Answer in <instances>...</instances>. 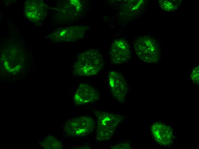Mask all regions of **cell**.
Masks as SVG:
<instances>
[{
    "label": "cell",
    "mask_w": 199,
    "mask_h": 149,
    "mask_svg": "<svg viewBox=\"0 0 199 149\" xmlns=\"http://www.w3.org/2000/svg\"><path fill=\"white\" fill-rule=\"evenodd\" d=\"M103 65L101 53L96 50L91 49L79 55L73 67L75 74L79 76H91L97 74Z\"/></svg>",
    "instance_id": "obj_1"
},
{
    "label": "cell",
    "mask_w": 199,
    "mask_h": 149,
    "mask_svg": "<svg viewBox=\"0 0 199 149\" xmlns=\"http://www.w3.org/2000/svg\"><path fill=\"white\" fill-rule=\"evenodd\" d=\"M134 47L139 58L146 62L156 63L159 60L161 56L160 44L149 36L138 37L134 42Z\"/></svg>",
    "instance_id": "obj_2"
},
{
    "label": "cell",
    "mask_w": 199,
    "mask_h": 149,
    "mask_svg": "<svg viewBox=\"0 0 199 149\" xmlns=\"http://www.w3.org/2000/svg\"><path fill=\"white\" fill-rule=\"evenodd\" d=\"M97 121L96 138L99 141L109 140L123 117L122 116L109 112L96 111Z\"/></svg>",
    "instance_id": "obj_3"
},
{
    "label": "cell",
    "mask_w": 199,
    "mask_h": 149,
    "mask_svg": "<svg viewBox=\"0 0 199 149\" xmlns=\"http://www.w3.org/2000/svg\"><path fill=\"white\" fill-rule=\"evenodd\" d=\"M94 126V121L91 117L81 116L68 120L64 125L63 130L69 136H81L91 133Z\"/></svg>",
    "instance_id": "obj_4"
},
{
    "label": "cell",
    "mask_w": 199,
    "mask_h": 149,
    "mask_svg": "<svg viewBox=\"0 0 199 149\" xmlns=\"http://www.w3.org/2000/svg\"><path fill=\"white\" fill-rule=\"evenodd\" d=\"M110 89L113 96L118 101L123 103L127 96L128 86L124 77L115 71L110 72L108 75Z\"/></svg>",
    "instance_id": "obj_5"
},
{
    "label": "cell",
    "mask_w": 199,
    "mask_h": 149,
    "mask_svg": "<svg viewBox=\"0 0 199 149\" xmlns=\"http://www.w3.org/2000/svg\"><path fill=\"white\" fill-rule=\"evenodd\" d=\"M110 56L114 64H121L128 62L131 59V52L127 42L122 39L114 40L111 46Z\"/></svg>",
    "instance_id": "obj_6"
},
{
    "label": "cell",
    "mask_w": 199,
    "mask_h": 149,
    "mask_svg": "<svg viewBox=\"0 0 199 149\" xmlns=\"http://www.w3.org/2000/svg\"><path fill=\"white\" fill-rule=\"evenodd\" d=\"M100 95L97 91L89 85L82 84L79 86L74 96V101L77 105L89 103L97 101Z\"/></svg>",
    "instance_id": "obj_7"
},
{
    "label": "cell",
    "mask_w": 199,
    "mask_h": 149,
    "mask_svg": "<svg viewBox=\"0 0 199 149\" xmlns=\"http://www.w3.org/2000/svg\"><path fill=\"white\" fill-rule=\"evenodd\" d=\"M151 131L155 141L162 146H169L173 141V134L172 129L162 123H153L151 127Z\"/></svg>",
    "instance_id": "obj_8"
},
{
    "label": "cell",
    "mask_w": 199,
    "mask_h": 149,
    "mask_svg": "<svg viewBox=\"0 0 199 149\" xmlns=\"http://www.w3.org/2000/svg\"><path fill=\"white\" fill-rule=\"evenodd\" d=\"M43 148L46 149H60L62 148L61 142L53 136L46 137L41 143Z\"/></svg>",
    "instance_id": "obj_9"
},
{
    "label": "cell",
    "mask_w": 199,
    "mask_h": 149,
    "mask_svg": "<svg viewBox=\"0 0 199 149\" xmlns=\"http://www.w3.org/2000/svg\"><path fill=\"white\" fill-rule=\"evenodd\" d=\"M160 6L165 11H172L179 6L180 1L175 0H164L159 1Z\"/></svg>",
    "instance_id": "obj_10"
},
{
    "label": "cell",
    "mask_w": 199,
    "mask_h": 149,
    "mask_svg": "<svg viewBox=\"0 0 199 149\" xmlns=\"http://www.w3.org/2000/svg\"><path fill=\"white\" fill-rule=\"evenodd\" d=\"M199 70L198 67H195L193 70L190 75L191 79L192 81L195 84H197L199 83Z\"/></svg>",
    "instance_id": "obj_11"
}]
</instances>
